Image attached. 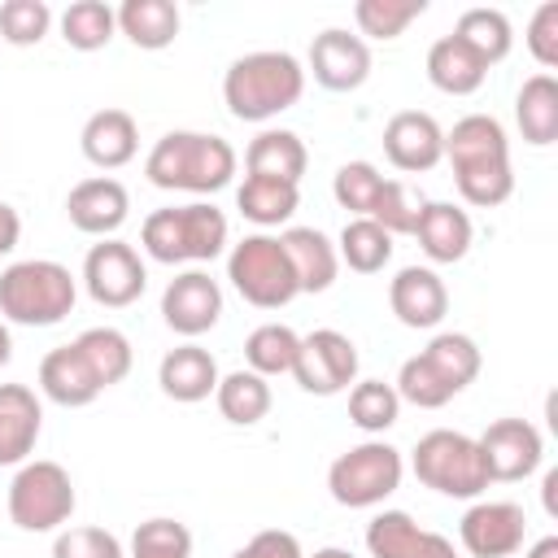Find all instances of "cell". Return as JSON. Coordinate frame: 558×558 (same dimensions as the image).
I'll use <instances>...</instances> for the list:
<instances>
[{
	"mask_svg": "<svg viewBox=\"0 0 558 558\" xmlns=\"http://www.w3.org/2000/svg\"><path fill=\"white\" fill-rule=\"evenodd\" d=\"M514 122L519 135L532 148H545L558 140V78L554 74H532L519 96H514Z\"/></svg>",
	"mask_w": 558,
	"mask_h": 558,
	"instance_id": "29",
	"label": "cell"
},
{
	"mask_svg": "<svg viewBox=\"0 0 558 558\" xmlns=\"http://www.w3.org/2000/svg\"><path fill=\"white\" fill-rule=\"evenodd\" d=\"M13 362V336H9V323L0 318V371Z\"/></svg>",
	"mask_w": 558,
	"mask_h": 558,
	"instance_id": "50",
	"label": "cell"
},
{
	"mask_svg": "<svg viewBox=\"0 0 558 558\" xmlns=\"http://www.w3.org/2000/svg\"><path fill=\"white\" fill-rule=\"evenodd\" d=\"M445 157L453 166V183L466 205L475 209H497L514 192V170H510V140L506 126L493 113H466L445 131Z\"/></svg>",
	"mask_w": 558,
	"mask_h": 558,
	"instance_id": "1",
	"label": "cell"
},
{
	"mask_svg": "<svg viewBox=\"0 0 558 558\" xmlns=\"http://www.w3.org/2000/svg\"><path fill=\"white\" fill-rule=\"evenodd\" d=\"M131 558H192V532L179 519H148L131 536Z\"/></svg>",
	"mask_w": 558,
	"mask_h": 558,
	"instance_id": "44",
	"label": "cell"
},
{
	"mask_svg": "<svg viewBox=\"0 0 558 558\" xmlns=\"http://www.w3.org/2000/svg\"><path fill=\"white\" fill-rule=\"evenodd\" d=\"M218 362H214V353L209 349H201V344H179V349H170L166 357H161V366H157V384H161V392L170 397V401H183V405H196V401H205V397H214V388H218Z\"/></svg>",
	"mask_w": 558,
	"mask_h": 558,
	"instance_id": "22",
	"label": "cell"
},
{
	"mask_svg": "<svg viewBox=\"0 0 558 558\" xmlns=\"http://www.w3.org/2000/svg\"><path fill=\"white\" fill-rule=\"evenodd\" d=\"M388 305L401 327L427 331L449 314V288L432 266H401L388 283Z\"/></svg>",
	"mask_w": 558,
	"mask_h": 558,
	"instance_id": "18",
	"label": "cell"
},
{
	"mask_svg": "<svg viewBox=\"0 0 558 558\" xmlns=\"http://www.w3.org/2000/svg\"><path fill=\"white\" fill-rule=\"evenodd\" d=\"M231 558H305V554H301V541H296L292 532L266 527V532H257L248 545H240Z\"/></svg>",
	"mask_w": 558,
	"mask_h": 558,
	"instance_id": "47",
	"label": "cell"
},
{
	"mask_svg": "<svg viewBox=\"0 0 558 558\" xmlns=\"http://www.w3.org/2000/svg\"><path fill=\"white\" fill-rule=\"evenodd\" d=\"M279 244H283V253H288L296 292H327V288L336 283L340 257H336V244H331L318 227H288V231L279 235Z\"/></svg>",
	"mask_w": 558,
	"mask_h": 558,
	"instance_id": "25",
	"label": "cell"
},
{
	"mask_svg": "<svg viewBox=\"0 0 558 558\" xmlns=\"http://www.w3.org/2000/svg\"><path fill=\"white\" fill-rule=\"evenodd\" d=\"M488 78V65L466 48L458 44L453 35H440L432 48H427V83L445 96H471L480 92Z\"/></svg>",
	"mask_w": 558,
	"mask_h": 558,
	"instance_id": "27",
	"label": "cell"
},
{
	"mask_svg": "<svg viewBox=\"0 0 558 558\" xmlns=\"http://www.w3.org/2000/svg\"><path fill=\"white\" fill-rule=\"evenodd\" d=\"M52 558H126L122 541L105 527H61L52 541Z\"/></svg>",
	"mask_w": 558,
	"mask_h": 558,
	"instance_id": "45",
	"label": "cell"
},
{
	"mask_svg": "<svg viewBox=\"0 0 558 558\" xmlns=\"http://www.w3.org/2000/svg\"><path fill=\"white\" fill-rule=\"evenodd\" d=\"M65 214H70V222H74L83 235H100V240H109V235L126 222V214H131V196H126V187H122L118 179L96 174V179H83V183L70 187V196H65Z\"/></svg>",
	"mask_w": 558,
	"mask_h": 558,
	"instance_id": "19",
	"label": "cell"
},
{
	"mask_svg": "<svg viewBox=\"0 0 558 558\" xmlns=\"http://www.w3.org/2000/svg\"><path fill=\"white\" fill-rule=\"evenodd\" d=\"M52 26V9L44 0H4L0 4V35L13 48H35Z\"/></svg>",
	"mask_w": 558,
	"mask_h": 558,
	"instance_id": "43",
	"label": "cell"
},
{
	"mask_svg": "<svg viewBox=\"0 0 558 558\" xmlns=\"http://www.w3.org/2000/svg\"><path fill=\"white\" fill-rule=\"evenodd\" d=\"M83 288L96 305L105 310H126L144 296L148 288V270L140 262V253L126 244V240H100L87 248L83 257Z\"/></svg>",
	"mask_w": 558,
	"mask_h": 558,
	"instance_id": "10",
	"label": "cell"
},
{
	"mask_svg": "<svg viewBox=\"0 0 558 558\" xmlns=\"http://www.w3.org/2000/svg\"><path fill=\"white\" fill-rule=\"evenodd\" d=\"M410 466L418 475L423 488L440 493V497H480L493 480H488V466H484V453L475 445V436L466 432H449V427H436L427 436H418L414 453H410Z\"/></svg>",
	"mask_w": 558,
	"mask_h": 558,
	"instance_id": "6",
	"label": "cell"
},
{
	"mask_svg": "<svg viewBox=\"0 0 558 558\" xmlns=\"http://www.w3.org/2000/svg\"><path fill=\"white\" fill-rule=\"evenodd\" d=\"M418 240V248L427 253V262L436 266H453L471 253V240H475V227L466 218V209H458L453 201H423L418 209V222L410 231Z\"/></svg>",
	"mask_w": 558,
	"mask_h": 558,
	"instance_id": "20",
	"label": "cell"
},
{
	"mask_svg": "<svg viewBox=\"0 0 558 558\" xmlns=\"http://www.w3.org/2000/svg\"><path fill=\"white\" fill-rule=\"evenodd\" d=\"M336 257L357 275H379L392 262V235L371 218H349L336 240Z\"/></svg>",
	"mask_w": 558,
	"mask_h": 558,
	"instance_id": "34",
	"label": "cell"
},
{
	"mask_svg": "<svg viewBox=\"0 0 558 558\" xmlns=\"http://www.w3.org/2000/svg\"><path fill=\"white\" fill-rule=\"evenodd\" d=\"M423 357H427L432 371L453 388V397L480 375V349H475V340L462 336V331H440V336H432V344L423 349Z\"/></svg>",
	"mask_w": 558,
	"mask_h": 558,
	"instance_id": "37",
	"label": "cell"
},
{
	"mask_svg": "<svg viewBox=\"0 0 558 558\" xmlns=\"http://www.w3.org/2000/svg\"><path fill=\"white\" fill-rule=\"evenodd\" d=\"M39 388H44V397H48L52 405H65V410L92 405V401L105 392V388L96 384L92 366L83 362V353L74 349V340L44 353V362H39Z\"/></svg>",
	"mask_w": 558,
	"mask_h": 558,
	"instance_id": "23",
	"label": "cell"
},
{
	"mask_svg": "<svg viewBox=\"0 0 558 558\" xmlns=\"http://www.w3.org/2000/svg\"><path fill=\"white\" fill-rule=\"evenodd\" d=\"M74 349L83 353V362L92 366V375H96L100 388H113V384H122L131 375L135 353H131V340L118 327H87L74 340Z\"/></svg>",
	"mask_w": 558,
	"mask_h": 558,
	"instance_id": "33",
	"label": "cell"
},
{
	"mask_svg": "<svg viewBox=\"0 0 558 558\" xmlns=\"http://www.w3.org/2000/svg\"><path fill=\"white\" fill-rule=\"evenodd\" d=\"M527 48H532V57L545 65V70H554L558 65V0H545L536 13H532V22H527Z\"/></svg>",
	"mask_w": 558,
	"mask_h": 558,
	"instance_id": "46",
	"label": "cell"
},
{
	"mask_svg": "<svg viewBox=\"0 0 558 558\" xmlns=\"http://www.w3.org/2000/svg\"><path fill=\"white\" fill-rule=\"evenodd\" d=\"M523 558H558V536H541Z\"/></svg>",
	"mask_w": 558,
	"mask_h": 558,
	"instance_id": "49",
	"label": "cell"
},
{
	"mask_svg": "<svg viewBox=\"0 0 558 558\" xmlns=\"http://www.w3.org/2000/svg\"><path fill=\"white\" fill-rule=\"evenodd\" d=\"M78 301V283L61 262L26 257L0 270V318L17 327H52Z\"/></svg>",
	"mask_w": 558,
	"mask_h": 558,
	"instance_id": "5",
	"label": "cell"
},
{
	"mask_svg": "<svg viewBox=\"0 0 558 558\" xmlns=\"http://www.w3.org/2000/svg\"><path fill=\"white\" fill-rule=\"evenodd\" d=\"M366 554L371 558H458L449 536L418 527L405 510H379L366 523Z\"/></svg>",
	"mask_w": 558,
	"mask_h": 558,
	"instance_id": "17",
	"label": "cell"
},
{
	"mask_svg": "<svg viewBox=\"0 0 558 558\" xmlns=\"http://www.w3.org/2000/svg\"><path fill=\"white\" fill-rule=\"evenodd\" d=\"M227 279L257 310H283L292 296H301L279 235H266V231L244 235L240 244H231V253H227Z\"/></svg>",
	"mask_w": 558,
	"mask_h": 558,
	"instance_id": "9",
	"label": "cell"
},
{
	"mask_svg": "<svg viewBox=\"0 0 558 558\" xmlns=\"http://www.w3.org/2000/svg\"><path fill=\"white\" fill-rule=\"evenodd\" d=\"M214 401H218V414H222L227 423L253 427V423H262V418L270 414V384H266L257 371L240 366V371H231V375L218 379Z\"/></svg>",
	"mask_w": 558,
	"mask_h": 558,
	"instance_id": "32",
	"label": "cell"
},
{
	"mask_svg": "<svg viewBox=\"0 0 558 558\" xmlns=\"http://www.w3.org/2000/svg\"><path fill=\"white\" fill-rule=\"evenodd\" d=\"M305 92V65L292 52H244L222 74L227 113L240 122H270L292 109Z\"/></svg>",
	"mask_w": 558,
	"mask_h": 558,
	"instance_id": "2",
	"label": "cell"
},
{
	"mask_svg": "<svg viewBox=\"0 0 558 558\" xmlns=\"http://www.w3.org/2000/svg\"><path fill=\"white\" fill-rule=\"evenodd\" d=\"M397 414H401V397H397L392 384H384V379H362V384L349 388V423L362 427L366 436L388 432V427L397 423Z\"/></svg>",
	"mask_w": 558,
	"mask_h": 558,
	"instance_id": "38",
	"label": "cell"
},
{
	"mask_svg": "<svg viewBox=\"0 0 558 558\" xmlns=\"http://www.w3.org/2000/svg\"><path fill=\"white\" fill-rule=\"evenodd\" d=\"M292 379L310 397L344 392L357 379V344L336 327H318V331L301 336V349H296V362H292Z\"/></svg>",
	"mask_w": 558,
	"mask_h": 558,
	"instance_id": "11",
	"label": "cell"
},
{
	"mask_svg": "<svg viewBox=\"0 0 558 558\" xmlns=\"http://www.w3.org/2000/svg\"><path fill=\"white\" fill-rule=\"evenodd\" d=\"M144 174L161 192H192L214 196L235 179V148L222 135L205 131H170L153 144Z\"/></svg>",
	"mask_w": 558,
	"mask_h": 558,
	"instance_id": "3",
	"label": "cell"
},
{
	"mask_svg": "<svg viewBox=\"0 0 558 558\" xmlns=\"http://www.w3.org/2000/svg\"><path fill=\"white\" fill-rule=\"evenodd\" d=\"M401 475H405L401 449H392L388 440H362L327 466V488H331L336 506L371 510L401 488Z\"/></svg>",
	"mask_w": 558,
	"mask_h": 558,
	"instance_id": "7",
	"label": "cell"
},
{
	"mask_svg": "<svg viewBox=\"0 0 558 558\" xmlns=\"http://www.w3.org/2000/svg\"><path fill=\"white\" fill-rule=\"evenodd\" d=\"M475 445L484 453V466H488L493 484L527 480L545 458V440H541L536 423H527V418H497V423L484 427V436Z\"/></svg>",
	"mask_w": 558,
	"mask_h": 558,
	"instance_id": "12",
	"label": "cell"
},
{
	"mask_svg": "<svg viewBox=\"0 0 558 558\" xmlns=\"http://www.w3.org/2000/svg\"><path fill=\"white\" fill-rule=\"evenodd\" d=\"M140 244L161 266L214 262L227 248V214L218 205H209V201L153 209L144 218V227H140Z\"/></svg>",
	"mask_w": 558,
	"mask_h": 558,
	"instance_id": "4",
	"label": "cell"
},
{
	"mask_svg": "<svg viewBox=\"0 0 558 558\" xmlns=\"http://www.w3.org/2000/svg\"><path fill=\"white\" fill-rule=\"evenodd\" d=\"M78 144H83V157L96 170H122L140 148V126L126 109H96L83 122Z\"/></svg>",
	"mask_w": 558,
	"mask_h": 558,
	"instance_id": "24",
	"label": "cell"
},
{
	"mask_svg": "<svg viewBox=\"0 0 558 558\" xmlns=\"http://www.w3.org/2000/svg\"><path fill=\"white\" fill-rule=\"evenodd\" d=\"M523 532H527V514L519 501H475L462 523V549L475 558H510L523 549Z\"/></svg>",
	"mask_w": 558,
	"mask_h": 558,
	"instance_id": "14",
	"label": "cell"
},
{
	"mask_svg": "<svg viewBox=\"0 0 558 558\" xmlns=\"http://www.w3.org/2000/svg\"><path fill=\"white\" fill-rule=\"evenodd\" d=\"M392 388H397L401 401H410V405H418V410H440V405L453 401V388L432 371V362H427L423 353H414V357L401 362Z\"/></svg>",
	"mask_w": 558,
	"mask_h": 558,
	"instance_id": "40",
	"label": "cell"
},
{
	"mask_svg": "<svg viewBox=\"0 0 558 558\" xmlns=\"http://www.w3.org/2000/svg\"><path fill=\"white\" fill-rule=\"evenodd\" d=\"M113 13H118V31L144 52L170 48L179 35V22H183L174 0H122Z\"/></svg>",
	"mask_w": 558,
	"mask_h": 558,
	"instance_id": "28",
	"label": "cell"
},
{
	"mask_svg": "<svg viewBox=\"0 0 558 558\" xmlns=\"http://www.w3.org/2000/svg\"><path fill=\"white\" fill-rule=\"evenodd\" d=\"M453 39L466 44L484 65H497L510 57L514 48V31H510V17L501 9H488V4H475L466 9L458 22H453Z\"/></svg>",
	"mask_w": 558,
	"mask_h": 558,
	"instance_id": "30",
	"label": "cell"
},
{
	"mask_svg": "<svg viewBox=\"0 0 558 558\" xmlns=\"http://www.w3.org/2000/svg\"><path fill=\"white\" fill-rule=\"evenodd\" d=\"M161 318H166L170 331H179L187 340L205 336L222 318V288H218V279H209V270H201V266L174 275L166 283V292H161Z\"/></svg>",
	"mask_w": 558,
	"mask_h": 558,
	"instance_id": "13",
	"label": "cell"
},
{
	"mask_svg": "<svg viewBox=\"0 0 558 558\" xmlns=\"http://www.w3.org/2000/svg\"><path fill=\"white\" fill-rule=\"evenodd\" d=\"M310 70L314 83L327 92H357L371 78V48L362 35L344 26H327L310 44Z\"/></svg>",
	"mask_w": 558,
	"mask_h": 558,
	"instance_id": "15",
	"label": "cell"
},
{
	"mask_svg": "<svg viewBox=\"0 0 558 558\" xmlns=\"http://www.w3.org/2000/svg\"><path fill=\"white\" fill-rule=\"evenodd\" d=\"M310 558H353L349 549H340V545H323V549H314Z\"/></svg>",
	"mask_w": 558,
	"mask_h": 558,
	"instance_id": "52",
	"label": "cell"
},
{
	"mask_svg": "<svg viewBox=\"0 0 558 558\" xmlns=\"http://www.w3.org/2000/svg\"><path fill=\"white\" fill-rule=\"evenodd\" d=\"M384 157L405 170V174H423L432 166H440L445 157V131L432 113L423 109H401L388 118L384 126Z\"/></svg>",
	"mask_w": 558,
	"mask_h": 558,
	"instance_id": "16",
	"label": "cell"
},
{
	"mask_svg": "<svg viewBox=\"0 0 558 558\" xmlns=\"http://www.w3.org/2000/svg\"><path fill=\"white\" fill-rule=\"evenodd\" d=\"M17 240H22V218H17L13 205L0 201V257H9L17 248Z\"/></svg>",
	"mask_w": 558,
	"mask_h": 558,
	"instance_id": "48",
	"label": "cell"
},
{
	"mask_svg": "<svg viewBox=\"0 0 558 558\" xmlns=\"http://www.w3.org/2000/svg\"><path fill=\"white\" fill-rule=\"evenodd\" d=\"M296 349H301V336L283 323H262L248 331L244 340V362L248 371H257L262 379L270 375H292V362H296Z\"/></svg>",
	"mask_w": 558,
	"mask_h": 558,
	"instance_id": "35",
	"label": "cell"
},
{
	"mask_svg": "<svg viewBox=\"0 0 558 558\" xmlns=\"http://www.w3.org/2000/svg\"><path fill=\"white\" fill-rule=\"evenodd\" d=\"M554 488H558V471H545V488H541V493H545V510H549V514H558V501H554Z\"/></svg>",
	"mask_w": 558,
	"mask_h": 558,
	"instance_id": "51",
	"label": "cell"
},
{
	"mask_svg": "<svg viewBox=\"0 0 558 558\" xmlns=\"http://www.w3.org/2000/svg\"><path fill=\"white\" fill-rule=\"evenodd\" d=\"M44 432V405L26 384H0V466H22Z\"/></svg>",
	"mask_w": 558,
	"mask_h": 558,
	"instance_id": "21",
	"label": "cell"
},
{
	"mask_svg": "<svg viewBox=\"0 0 558 558\" xmlns=\"http://www.w3.org/2000/svg\"><path fill=\"white\" fill-rule=\"evenodd\" d=\"M427 13V0H357L353 22L371 39H401L414 17Z\"/></svg>",
	"mask_w": 558,
	"mask_h": 558,
	"instance_id": "39",
	"label": "cell"
},
{
	"mask_svg": "<svg viewBox=\"0 0 558 558\" xmlns=\"http://www.w3.org/2000/svg\"><path fill=\"white\" fill-rule=\"evenodd\" d=\"M118 35V13L105 0H74L61 13V39L78 52H96Z\"/></svg>",
	"mask_w": 558,
	"mask_h": 558,
	"instance_id": "36",
	"label": "cell"
},
{
	"mask_svg": "<svg viewBox=\"0 0 558 558\" xmlns=\"http://www.w3.org/2000/svg\"><path fill=\"white\" fill-rule=\"evenodd\" d=\"M78 497L70 484V471L61 462L35 458L22 462L13 484H9V519L22 532H61L74 514Z\"/></svg>",
	"mask_w": 558,
	"mask_h": 558,
	"instance_id": "8",
	"label": "cell"
},
{
	"mask_svg": "<svg viewBox=\"0 0 558 558\" xmlns=\"http://www.w3.org/2000/svg\"><path fill=\"white\" fill-rule=\"evenodd\" d=\"M418 209H423V196H418L410 183L384 179V187H379V196H375V205H371L366 218L379 222L388 235H410L414 222H418Z\"/></svg>",
	"mask_w": 558,
	"mask_h": 558,
	"instance_id": "41",
	"label": "cell"
},
{
	"mask_svg": "<svg viewBox=\"0 0 558 558\" xmlns=\"http://www.w3.org/2000/svg\"><path fill=\"white\" fill-rule=\"evenodd\" d=\"M296 205H301V187L296 183L244 174V183L235 187V209L257 227H283L296 214Z\"/></svg>",
	"mask_w": 558,
	"mask_h": 558,
	"instance_id": "31",
	"label": "cell"
},
{
	"mask_svg": "<svg viewBox=\"0 0 558 558\" xmlns=\"http://www.w3.org/2000/svg\"><path fill=\"white\" fill-rule=\"evenodd\" d=\"M310 166V153L301 144L296 131H283V126H266L248 140L244 148V170L257 174V179H279V183H296L301 187V174Z\"/></svg>",
	"mask_w": 558,
	"mask_h": 558,
	"instance_id": "26",
	"label": "cell"
},
{
	"mask_svg": "<svg viewBox=\"0 0 558 558\" xmlns=\"http://www.w3.org/2000/svg\"><path fill=\"white\" fill-rule=\"evenodd\" d=\"M379 187H384V174H379L371 161H344V166L336 170V179H331L336 205L349 209L353 218H366V214H371Z\"/></svg>",
	"mask_w": 558,
	"mask_h": 558,
	"instance_id": "42",
	"label": "cell"
}]
</instances>
